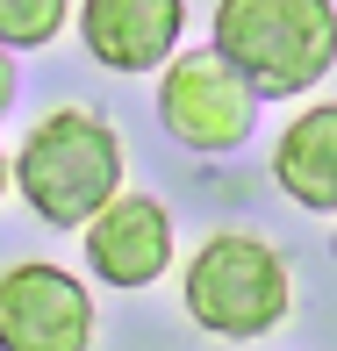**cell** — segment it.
<instances>
[{
  "label": "cell",
  "mask_w": 337,
  "mask_h": 351,
  "mask_svg": "<svg viewBox=\"0 0 337 351\" xmlns=\"http://www.w3.org/2000/svg\"><path fill=\"white\" fill-rule=\"evenodd\" d=\"M216 58L251 93H309L337 65V8L330 0H222Z\"/></svg>",
  "instance_id": "cell-1"
},
{
  "label": "cell",
  "mask_w": 337,
  "mask_h": 351,
  "mask_svg": "<svg viewBox=\"0 0 337 351\" xmlns=\"http://www.w3.org/2000/svg\"><path fill=\"white\" fill-rule=\"evenodd\" d=\"M14 186L43 222L58 230H86L93 215L115 201L122 186V136L86 108H51L29 130V143L14 151Z\"/></svg>",
  "instance_id": "cell-2"
},
{
  "label": "cell",
  "mask_w": 337,
  "mask_h": 351,
  "mask_svg": "<svg viewBox=\"0 0 337 351\" xmlns=\"http://www.w3.org/2000/svg\"><path fill=\"white\" fill-rule=\"evenodd\" d=\"M180 301L208 337H266L287 315V301H294V280H287V258L266 237L222 230L187 258Z\"/></svg>",
  "instance_id": "cell-3"
},
{
  "label": "cell",
  "mask_w": 337,
  "mask_h": 351,
  "mask_svg": "<svg viewBox=\"0 0 337 351\" xmlns=\"http://www.w3.org/2000/svg\"><path fill=\"white\" fill-rule=\"evenodd\" d=\"M158 115H165V130L187 151H237L251 136V122H259V93L222 65L216 51H187V58L165 65Z\"/></svg>",
  "instance_id": "cell-4"
},
{
  "label": "cell",
  "mask_w": 337,
  "mask_h": 351,
  "mask_svg": "<svg viewBox=\"0 0 337 351\" xmlns=\"http://www.w3.org/2000/svg\"><path fill=\"white\" fill-rule=\"evenodd\" d=\"M93 301L58 265H8L0 273V351H86Z\"/></svg>",
  "instance_id": "cell-5"
},
{
  "label": "cell",
  "mask_w": 337,
  "mask_h": 351,
  "mask_svg": "<svg viewBox=\"0 0 337 351\" xmlns=\"http://www.w3.org/2000/svg\"><path fill=\"white\" fill-rule=\"evenodd\" d=\"M86 265L108 287H151L172 265V215L151 194H115L86 222Z\"/></svg>",
  "instance_id": "cell-6"
},
{
  "label": "cell",
  "mask_w": 337,
  "mask_h": 351,
  "mask_svg": "<svg viewBox=\"0 0 337 351\" xmlns=\"http://www.w3.org/2000/svg\"><path fill=\"white\" fill-rule=\"evenodd\" d=\"M187 22V0H86L79 8V36L108 72H151L172 58Z\"/></svg>",
  "instance_id": "cell-7"
},
{
  "label": "cell",
  "mask_w": 337,
  "mask_h": 351,
  "mask_svg": "<svg viewBox=\"0 0 337 351\" xmlns=\"http://www.w3.org/2000/svg\"><path fill=\"white\" fill-rule=\"evenodd\" d=\"M272 180L316 215H337V101L309 108L287 122L280 151H272Z\"/></svg>",
  "instance_id": "cell-8"
},
{
  "label": "cell",
  "mask_w": 337,
  "mask_h": 351,
  "mask_svg": "<svg viewBox=\"0 0 337 351\" xmlns=\"http://www.w3.org/2000/svg\"><path fill=\"white\" fill-rule=\"evenodd\" d=\"M72 0H0V51H36L58 36Z\"/></svg>",
  "instance_id": "cell-9"
},
{
  "label": "cell",
  "mask_w": 337,
  "mask_h": 351,
  "mask_svg": "<svg viewBox=\"0 0 337 351\" xmlns=\"http://www.w3.org/2000/svg\"><path fill=\"white\" fill-rule=\"evenodd\" d=\"M8 93H14V65H8V51H0V108H8Z\"/></svg>",
  "instance_id": "cell-10"
},
{
  "label": "cell",
  "mask_w": 337,
  "mask_h": 351,
  "mask_svg": "<svg viewBox=\"0 0 337 351\" xmlns=\"http://www.w3.org/2000/svg\"><path fill=\"white\" fill-rule=\"evenodd\" d=\"M8 186H14V172H8V158H0V194H8Z\"/></svg>",
  "instance_id": "cell-11"
}]
</instances>
